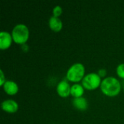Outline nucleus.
Masks as SVG:
<instances>
[{
  "label": "nucleus",
  "mask_w": 124,
  "mask_h": 124,
  "mask_svg": "<svg viewBox=\"0 0 124 124\" xmlns=\"http://www.w3.org/2000/svg\"><path fill=\"white\" fill-rule=\"evenodd\" d=\"M62 12V9L60 6H56L53 9V16L54 17H59Z\"/></svg>",
  "instance_id": "13"
},
{
  "label": "nucleus",
  "mask_w": 124,
  "mask_h": 124,
  "mask_svg": "<svg viewBox=\"0 0 124 124\" xmlns=\"http://www.w3.org/2000/svg\"><path fill=\"white\" fill-rule=\"evenodd\" d=\"M49 25L50 28L52 31H56V32L60 31L62 28V23L61 20L59 17H54V16H52L49 18Z\"/></svg>",
  "instance_id": "10"
},
{
  "label": "nucleus",
  "mask_w": 124,
  "mask_h": 124,
  "mask_svg": "<svg viewBox=\"0 0 124 124\" xmlns=\"http://www.w3.org/2000/svg\"><path fill=\"white\" fill-rule=\"evenodd\" d=\"M101 77L98 75V73H91L86 75L82 80V86L84 88L89 90L97 89L101 85Z\"/></svg>",
  "instance_id": "4"
},
{
  "label": "nucleus",
  "mask_w": 124,
  "mask_h": 124,
  "mask_svg": "<svg viewBox=\"0 0 124 124\" xmlns=\"http://www.w3.org/2000/svg\"><path fill=\"white\" fill-rule=\"evenodd\" d=\"M73 105L79 110H85L88 108V101L86 98L81 97L74 98L73 100Z\"/></svg>",
  "instance_id": "9"
},
{
  "label": "nucleus",
  "mask_w": 124,
  "mask_h": 124,
  "mask_svg": "<svg viewBox=\"0 0 124 124\" xmlns=\"http://www.w3.org/2000/svg\"><path fill=\"white\" fill-rule=\"evenodd\" d=\"M84 92V86L81 84H76L71 86V91H70V94L74 97L75 98L77 97H81L83 96Z\"/></svg>",
  "instance_id": "11"
},
{
  "label": "nucleus",
  "mask_w": 124,
  "mask_h": 124,
  "mask_svg": "<svg viewBox=\"0 0 124 124\" xmlns=\"http://www.w3.org/2000/svg\"><path fill=\"white\" fill-rule=\"evenodd\" d=\"M12 36L7 31H1L0 33V49H8L12 44Z\"/></svg>",
  "instance_id": "6"
},
{
  "label": "nucleus",
  "mask_w": 124,
  "mask_h": 124,
  "mask_svg": "<svg viewBox=\"0 0 124 124\" xmlns=\"http://www.w3.org/2000/svg\"><path fill=\"white\" fill-rule=\"evenodd\" d=\"M102 93L108 97L118 95L121 91V84L118 79L114 77H107L102 81L100 85Z\"/></svg>",
  "instance_id": "1"
},
{
  "label": "nucleus",
  "mask_w": 124,
  "mask_h": 124,
  "mask_svg": "<svg viewBox=\"0 0 124 124\" xmlns=\"http://www.w3.org/2000/svg\"><path fill=\"white\" fill-rule=\"evenodd\" d=\"M13 41L19 44H25L29 38V30L24 24H17L12 29Z\"/></svg>",
  "instance_id": "2"
},
{
  "label": "nucleus",
  "mask_w": 124,
  "mask_h": 124,
  "mask_svg": "<svg viewBox=\"0 0 124 124\" xmlns=\"http://www.w3.org/2000/svg\"><path fill=\"white\" fill-rule=\"evenodd\" d=\"M0 73H1V76H0V77H1V79H0V85L1 86H4V84L6 82V81H5L4 75V73H3V70H0Z\"/></svg>",
  "instance_id": "14"
},
{
  "label": "nucleus",
  "mask_w": 124,
  "mask_h": 124,
  "mask_svg": "<svg viewBox=\"0 0 124 124\" xmlns=\"http://www.w3.org/2000/svg\"><path fill=\"white\" fill-rule=\"evenodd\" d=\"M116 73L119 77L124 78V63H121L118 65L116 68Z\"/></svg>",
  "instance_id": "12"
},
{
  "label": "nucleus",
  "mask_w": 124,
  "mask_h": 124,
  "mask_svg": "<svg viewBox=\"0 0 124 124\" xmlns=\"http://www.w3.org/2000/svg\"><path fill=\"white\" fill-rule=\"evenodd\" d=\"M106 74H107V71H106L105 69H100L98 71V75L100 77H104V76H106Z\"/></svg>",
  "instance_id": "15"
},
{
  "label": "nucleus",
  "mask_w": 124,
  "mask_h": 124,
  "mask_svg": "<svg viewBox=\"0 0 124 124\" xmlns=\"http://www.w3.org/2000/svg\"><path fill=\"white\" fill-rule=\"evenodd\" d=\"M85 73V68L81 63H75L72 65L67 71V78L72 82H78L83 80Z\"/></svg>",
  "instance_id": "3"
},
{
  "label": "nucleus",
  "mask_w": 124,
  "mask_h": 124,
  "mask_svg": "<svg viewBox=\"0 0 124 124\" xmlns=\"http://www.w3.org/2000/svg\"><path fill=\"white\" fill-rule=\"evenodd\" d=\"M4 92L9 95H15L18 92V86L13 81H7L3 86Z\"/></svg>",
  "instance_id": "8"
},
{
  "label": "nucleus",
  "mask_w": 124,
  "mask_h": 124,
  "mask_svg": "<svg viewBox=\"0 0 124 124\" xmlns=\"http://www.w3.org/2000/svg\"></svg>",
  "instance_id": "16"
},
{
  "label": "nucleus",
  "mask_w": 124,
  "mask_h": 124,
  "mask_svg": "<svg viewBox=\"0 0 124 124\" xmlns=\"http://www.w3.org/2000/svg\"><path fill=\"white\" fill-rule=\"evenodd\" d=\"M1 108L5 112L13 113L17 111L18 104L12 100H7L1 103Z\"/></svg>",
  "instance_id": "7"
},
{
  "label": "nucleus",
  "mask_w": 124,
  "mask_h": 124,
  "mask_svg": "<svg viewBox=\"0 0 124 124\" xmlns=\"http://www.w3.org/2000/svg\"><path fill=\"white\" fill-rule=\"evenodd\" d=\"M71 91V86L69 83L65 80L60 81L57 86V92L62 97H67L70 95Z\"/></svg>",
  "instance_id": "5"
}]
</instances>
